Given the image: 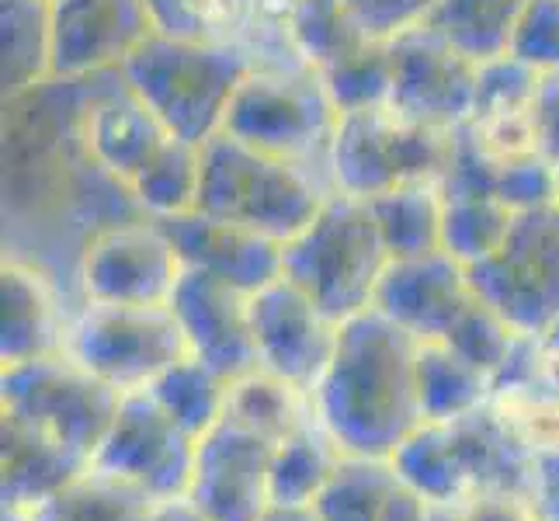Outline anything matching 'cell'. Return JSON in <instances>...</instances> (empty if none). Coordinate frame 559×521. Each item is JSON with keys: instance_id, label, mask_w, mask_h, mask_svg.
I'll list each match as a JSON object with an SVG mask.
<instances>
[{"instance_id": "1", "label": "cell", "mask_w": 559, "mask_h": 521, "mask_svg": "<svg viewBox=\"0 0 559 521\" xmlns=\"http://www.w3.org/2000/svg\"><path fill=\"white\" fill-rule=\"evenodd\" d=\"M417 338L379 310L337 327L334 355L313 386V411L344 455L390 459L417 424Z\"/></svg>"}, {"instance_id": "2", "label": "cell", "mask_w": 559, "mask_h": 521, "mask_svg": "<svg viewBox=\"0 0 559 521\" xmlns=\"http://www.w3.org/2000/svg\"><path fill=\"white\" fill-rule=\"evenodd\" d=\"M331 196L334 188L320 170L254 150L226 132L202 146L199 212L258 229L278 244L299 237Z\"/></svg>"}, {"instance_id": "3", "label": "cell", "mask_w": 559, "mask_h": 521, "mask_svg": "<svg viewBox=\"0 0 559 521\" xmlns=\"http://www.w3.org/2000/svg\"><path fill=\"white\" fill-rule=\"evenodd\" d=\"M250 67L254 63L240 46L153 32L122 63V76L170 137L205 146L223 132L229 102Z\"/></svg>"}, {"instance_id": "4", "label": "cell", "mask_w": 559, "mask_h": 521, "mask_svg": "<svg viewBox=\"0 0 559 521\" xmlns=\"http://www.w3.org/2000/svg\"><path fill=\"white\" fill-rule=\"evenodd\" d=\"M385 264L390 250L379 237L369 202L337 191L282 250V275L310 293L337 323L369 310Z\"/></svg>"}, {"instance_id": "5", "label": "cell", "mask_w": 559, "mask_h": 521, "mask_svg": "<svg viewBox=\"0 0 559 521\" xmlns=\"http://www.w3.org/2000/svg\"><path fill=\"white\" fill-rule=\"evenodd\" d=\"M337 108L310 67H250L229 102L223 132L254 150L299 161L326 178Z\"/></svg>"}, {"instance_id": "6", "label": "cell", "mask_w": 559, "mask_h": 521, "mask_svg": "<svg viewBox=\"0 0 559 521\" xmlns=\"http://www.w3.org/2000/svg\"><path fill=\"white\" fill-rule=\"evenodd\" d=\"M452 137L400 119L393 108L341 115L326 146V181L337 196L369 202L403 181H441Z\"/></svg>"}, {"instance_id": "7", "label": "cell", "mask_w": 559, "mask_h": 521, "mask_svg": "<svg viewBox=\"0 0 559 521\" xmlns=\"http://www.w3.org/2000/svg\"><path fill=\"white\" fill-rule=\"evenodd\" d=\"M63 355L119 393H132L188 358L191 347L170 306L81 303L70 317Z\"/></svg>"}, {"instance_id": "8", "label": "cell", "mask_w": 559, "mask_h": 521, "mask_svg": "<svg viewBox=\"0 0 559 521\" xmlns=\"http://www.w3.org/2000/svg\"><path fill=\"white\" fill-rule=\"evenodd\" d=\"M122 393L70 355H43L0 369V407L22 414L91 462L119 414Z\"/></svg>"}, {"instance_id": "9", "label": "cell", "mask_w": 559, "mask_h": 521, "mask_svg": "<svg viewBox=\"0 0 559 521\" xmlns=\"http://www.w3.org/2000/svg\"><path fill=\"white\" fill-rule=\"evenodd\" d=\"M185 261L157 220H129L91 234L76 250V296L105 306H170Z\"/></svg>"}, {"instance_id": "10", "label": "cell", "mask_w": 559, "mask_h": 521, "mask_svg": "<svg viewBox=\"0 0 559 521\" xmlns=\"http://www.w3.org/2000/svg\"><path fill=\"white\" fill-rule=\"evenodd\" d=\"M469 282L522 334H543L559 317V205L518 212L504 247L469 268Z\"/></svg>"}, {"instance_id": "11", "label": "cell", "mask_w": 559, "mask_h": 521, "mask_svg": "<svg viewBox=\"0 0 559 521\" xmlns=\"http://www.w3.org/2000/svg\"><path fill=\"white\" fill-rule=\"evenodd\" d=\"M94 473L136 487L153 505L157 500L188 497L191 470H195V438L181 431L146 390L122 393L108 435L94 449Z\"/></svg>"}, {"instance_id": "12", "label": "cell", "mask_w": 559, "mask_h": 521, "mask_svg": "<svg viewBox=\"0 0 559 521\" xmlns=\"http://www.w3.org/2000/svg\"><path fill=\"white\" fill-rule=\"evenodd\" d=\"M393 94L390 108L400 119L455 132L473 119L476 63L459 56L445 38L420 25L390 43Z\"/></svg>"}, {"instance_id": "13", "label": "cell", "mask_w": 559, "mask_h": 521, "mask_svg": "<svg viewBox=\"0 0 559 521\" xmlns=\"http://www.w3.org/2000/svg\"><path fill=\"white\" fill-rule=\"evenodd\" d=\"M337 320L296 282L278 275L258 293H250V331H254L261 369L288 379L313 393L337 344Z\"/></svg>"}, {"instance_id": "14", "label": "cell", "mask_w": 559, "mask_h": 521, "mask_svg": "<svg viewBox=\"0 0 559 521\" xmlns=\"http://www.w3.org/2000/svg\"><path fill=\"white\" fill-rule=\"evenodd\" d=\"M76 140L105 174L119 178L122 185H132L140 178V170L175 137L136 98L122 70H111L81 81Z\"/></svg>"}, {"instance_id": "15", "label": "cell", "mask_w": 559, "mask_h": 521, "mask_svg": "<svg viewBox=\"0 0 559 521\" xmlns=\"http://www.w3.org/2000/svg\"><path fill=\"white\" fill-rule=\"evenodd\" d=\"M272 441L223 417L195 441L188 500L209 521H261L272 508Z\"/></svg>"}, {"instance_id": "16", "label": "cell", "mask_w": 559, "mask_h": 521, "mask_svg": "<svg viewBox=\"0 0 559 521\" xmlns=\"http://www.w3.org/2000/svg\"><path fill=\"white\" fill-rule=\"evenodd\" d=\"M52 14V76H87L122 70V63L153 35L143 0H49Z\"/></svg>"}, {"instance_id": "17", "label": "cell", "mask_w": 559, "mask_h": 521, "mask_svg": "<svg viewBox=\"0 0 559 521\" xmlns=\"http://www.w3.org/2000/svg\"><path fill=\"white\" fill-rule=\"evenodd\" d=\"M170 310L181 323L191 355L226 382L261 369L254 331H250V293L243 288L199 268H185L170 296Z\"/></svg>"}, {"instance_id": "18", "label": "cell", "mask_w": 559, "mask_h": 521, "mask_svg": "<svg viewBox=\"0 0 559 521\" xmlns=\"http://www.w3.org/2000/svg\"><path fill=\"white\" fill-rule=\"evenodd\" d=\"M473 296L469 268H462L445 250H435L420 258H390L379 275L372 310L390 317L417 341H445Z\"/></svg>"}, {"instance_id": "19", "label": "cell", "mask_w": 559, "mask_h": 521, "mask_svg": "<svg viewBox=\"0 0 559 521\" xmlns=\"http://www.w3.org/2000/svg\"><path fill=\"white\" fill-rule=\"evenodd\" d=\"M160 226L181 254L185 268H199V272L216 275L243 293H258L282 275L285 244L258 234V229L216 220L199 209L175 220H160Z\"/></svg>"}, {"instance_id": "20", "label": "cell", "mask_w": 559, "mask_h": 521, "mask_svg": "<svg viewBox=\"0 0 559 521\" xmlns=\"http://www.w3.org/2000/svg\"><path fill=\"white\" fill-rule=\"evenodd\" d=\"M0 369L43 355H60L70 317L56 279L32 261H4L0 268Z\"/></svg>"}, {"instance_id": "21", "label": "cell", "mask_w": 559, "mask_h": 521, "mask_svg": "<svg viewBox=\"0 0 559 521\" xmlns=\"http://www.w3.org/2000/svg\"><path fill=\"white\" fill-rule=\"evenodd\" d=\"M91 462L35 428L22 414L0 407V497L11 511H32L73 484Z\"/></svg>"}, {"instance_id": "22", "label": "cell", "mask_w": 559, "mask_h": 521, "mask_svg": "<svg viewBox=\"0 0 559 521\" xmlns=\"http://www.w3.org/2000/svg\"><path fill=\"white\" fill-rule=\"evenodd\" d=\"M455 452L466 466L473 490L479 494H525L535 500V462L538 455L518 438L493 403L449 424Z\"/></svg>"}, {"instance_id": "23", "label": "cell", "mask_w": 559, "mask_h": 521, "mask_svg": "<svg viewBox=\"0 0 559 521\" xmlns=\"http://www.w3.org/2000/svg\"><path fill=\"white\" fill-rule=\"evenodd\" d=\"M414 382L420 424H452L493 400V379L449 341H417Z\"/></svg>"}, {"instance_id": "24", "label": "cell", "mask_w": 559, "mask_h": 521, "mask_svg": "<svg viewBox=\"0 0 559 521\" xmlns=\"http://www.w3.org/2000/svg\"><path fill=\"white\" fill-rule=\"evenodd\" d=\"M396 479L424 500L449 508H466L476 500L473 479L455 452L449 424H417L390 455Z\"/></svg>"}, {"instance_id": "25", "label": "cell", "mask_w": 559, "mask_h": 521, "mask_svg": "<svg viewBox=\"0 0 559 521\" xmlns=\"http://www.w3.org/2000/svg\"><path fill=\"white\" fill-rule=\"evenodd\" d=\"M226 417L240 424V428L261 435L264 441H272V446H282L285 438H293L306 424H313L317 411L313 396L306 390L267 369H254L229 382Z\"/></svg>"}, {"instance_id": "26", "label": "cell", "mask_w": 559, "mask_h": 521, "mask_svg": "<svg viewBox=\"0 0 559 521\" xmlns=\"http://www.w3.org/2000/svg\"><path fill=\"white\" fill-rule=\"evenodd\" d=\"M344 459V449L323 431V424L313 421L293 438H285L272 452V470H267V484H272V505L282 508H313L326 484L334 479Z\"/></svg>"}, {"instance_id": "27", "label": "cell", "mask_w": 559, "mask_h": 521, "mask_svg": "<svg viewBox=\"0 0 559 521\" xmlns=\"http://www.w3.org/2000/svg\"><path fill=\"white\" fill-rule=\"evenodd\" d=\"M441 185L403 181L369 199L379 237L390 258H420L441 250Z\"/></svg>"}, {"instance_id": "28", "label": "cell", "mask_w": 559, "mask_h": 521, "mask_svg": "<svg viewBox=\"0 0 559 521\" xmlns=\"http://www.w3.org/2000/svg\"><path fill=\"white\" fill-rule=\"evenodd\" d=\"M525 4L528 0H438L428 28L469 63H487L511 49Z\"/></svg>"}, {"instance_id": "29", "label": "cell", "mask_w": 559, "mask_h": 521, "mask_svg": "<svg viewBox=\"0 0 559 521\" xmlns=\"http://www.w3.org/2000/svg\"><path fill=\"white\" fill-rule=\"evenodd\" d=\"M4 102L52 81V14L49 0H4Z\"/></svg>"}, {"instance_id": "30", "label": "cell", "mask_w": 559, "mask_h": 521, "mask_svg": "<svg viewBox=\"0 0 559 521\" xmlns=\"http://www.w3.org/2000/svg\"><path fill=\"white\" fill-rule=\"evenodd\" d=\"M285 25L299 60L317 73L331 70L344 56L372 43L358 25L355 11L334 0H285Z\"/></svg>"}, {"instance_id": "31", "label": "cell", "mask_w": 559, "mask_h": 521, "mask_svg": "<svg viewBox=\"0 0 559 521\" xmlns=\"http://www.w3.org/2000/svg\"><path fill=\"white\" fill-rule=\"evenodd\" d=\"M146 393L157 400L170 417H175V424L181 431H188L199 441L205 431H212L226 417L229 382L212 372L209 365L199 362L195 355H188L153 379L146 386Z\"/></svg>"}, {"instance_id": "32", "label": "cell", "mask_w": 559, "mask_h": 521, "mask_svg": "<svg viewBox=\"0 0 559 521\" xmlns=\"http://www.w3.org/2000/svg\"><path fill=\"white\" fill-rule=\"evenodd\" d=\"M441 250L462 268L490 261L504 247L514 216L497 196H445L441 191Z\"/></svg>"}, {"instance_id": "33", "label": "cell", "mask_w": 559, "mask_h": 521, "mask_svg": "<svg viewBox=\"0 0 559 521\" xmlns=\"http://www.w3.org/2000/svg\"><path fill=\"white\" fill-rule=\"evenodd\" d=\"M199 185H202V146H191L185 140H167V146L129 185V191L143 216L160 223L199 209Z\"/></svg>"}, {"instance_id": "34", "label": "cell", "mask_w": 559, "mask_h": 521, "mask_svg": "<svg viewBox=\"0 0 559 521\" xmlns=\"http://www.w3.org/2000/svg\"><path fill=\"white\" fill-rule=\"evenodd\" d=\"M150 511L153 500L136 487L84 470L60 494L32 508L28 521H146Z\"/></svg>"}, {"instance_id": "35", "label": "cell", "mask_w": 559, "mask_h": 521, "mask_svg": "<svg viewBox=\"0 0 559 521\" xmlns=\"http://www.w3.org/2000/svg\"><path fill=\"white\" fill-rule=\"evenodd\" d=\"M400 479L390 459L344 455L334 479L317 500L320 521H382Z\"/></svg>"}, {"instance_id": "36", "label": "cell", "mask_w": 559, "mask_h": 521, "mask_svg": "<svg viewBox=\"0 0 559 521\" xmlns=\"http://www.w3.org/2000/svg\"><path fill=\"white\" fill-rule=\"evenodd\" d=\"M323 87L331 94L337 115L390 108L393 94V52L390 43H365L341 63L323 70Z\"/></svg>"}, {"instance_id": "37", "label": "cell", "mask_w": 559, "mask_h": 521, "mask_svg": "<svg viewBox=\"0 0 559 521\" xmlns=\"http://www.w3.org/2000/svg\"><path fill=\"white\" fill-rule=\"evenodd\" d=\"M518 338H522V331L479 296L469 299V306L459 313L452 331L445 334V341L455 347V352L466 362H473L476 369H484L490 379L504 369V362L511 358Z\"/></svg>"}, {"instance_id": "38", "label": "cell", "mask_w": 559, "mask_h": 521, "mask_svg": "<svg viewBox=\"0 0 559 521\" xmlns=\"http://www.w3.org/2000/svg\"><path fill=\"white\" fill-rule=\"evenodd\" d=\"M493 411L508 421V428L525 441L535 455H559V396L518 386V390H497Z\"/></svg>"}, {"instance_id": "39", "label": "cell", "mask_w": 559, "mask_h": 521, "mask_svg": "<svg viewBox=\"0 0 559 521\" xmlns=\"http://www.w3.org/2000/svg\"><path fill=\"white\" fill-rule=\"evenodd\" d=\"M538 76L532 67L514 60L511 52L497 56V60L476 63V102H473V119H490V115H514V111H532Z\"/></svg>"}, {"instance_id": "40", "label": "cell", "mask_w": 559, "mask_h": 521, "mask_svg": "<svg viewBox=\"0 0 559 521\" xmlns=\"http://www.w3.org/2000/svg\"><path fill=\"white\" fill-rule=\"evenodd\" d=\"M493 196L511 212H535L556 205V161L546 153H528L497 164Z\"/></svg>"}, {"instance_id": "41", "label": "cell", "mask_w": 559, "mask_h": 521, "mask_svg": "<svg viewBox=\"0 0 559 521\" xmlns=\"http://www.w3.org/2000/svg\"><path fill=\"white\" fill-rule=\"evenodd\" d=\"M508 52L535 73L559 70V0H528Z\"/></svg>"}, {"instance_id": "42", "label": "cell", "mask_w": 559, "mask_h": 521, "mask_svg": "<svg viewBox=\"0 0 559 521\" xmlns=\"http://www.w3.org/2000/svg\"><path fill=\"white\" fill-rule=\"evenodd\" d=\"M435 4L438 0H361L355 17L376 43H393V38L428 25Z\"/></svg>"}, {"instance_id": "43", "label": "cell", "mask_w": 559, "mask_h": 521, "mask_svg": "<svg viewBox=\"0 0 559 521\" xmlns=\"http://www.w3.org/2000/svg\"><path fill=\"white\" fill-rule=\"evenodd\" d=\"M532 122H535L538 150H543L549 161H559V70L538 76Z\"/></svg>"}, {"instance_id": "44", "label": "cell", "mask_w": 559, "mask_h": 521, "mask_svg": "<svg viewBox=\"0 0 559 521\" xmlns=\"http://www.w3.org/2000/svg\"><path fill=\"white\" fill-rule=\"evenodd\" d=\"M462 521H543V514L525 494H479L462 508Z\"/></svg>"}, {"instance_id": "45", "label": "cell", "mask_w": 559, "mask_h": 521, "mask_svg": "<svg viewBox=\"0 0 559 521\" xmlns=\"http://www.w3.org/2000/svg\"><path fill=\"white\" fill-rule=\"evenodd\" d=\"M382 521H462V508L435 505V500H424L400 484L396 494L390 497V505H385Z\"/></svg>"}, {"instance_id": "46", "label": "cell", "mask_w": 559, "mask_h": 521, "mask_svg": "<svg viewBox=\"0 0 559 521\" xmlns=\"http://www.w3.org/2000/svg\"><path fill=\"white\" fill-rule=\"evenodd\" d=\"M146 521H209L188 497H175V500H157Z\"/></svg>"}, {"instance_id": "47", "label": "cell", "mask_w": 559, "mask_h": 521, "mask_svg": "<svg viewBox=\"0 0 559 521\" xmlns=\"http://www.w3.org/2000/svg\"><path fill=\"white\" fill-rule=\"evenodd\" d=\"M261 521H320V514H317V508H282V505H272L261 514Z\"/></svg>"}, {"instance_id": "48", "label": "cell", "mask_w": 559, "mask_h": 521, "mask_svg": "<svg viewBox=\"0 0 559 521\" xmlns=\"http://www.w3.org/2000/svg\"><path fill=\"white\" fill-rule=\"evenodd\" d=\"M538 505V514H543V521H559V487L546 497H538L535 500Z\"/></svg>"}, {"instance_id": "49", "label": "cell", "mask_w": 559, "mask_h": 521, "mask_svg": "<svg viewBox=\"0 0 559 521\" xmlns=\"http://www.w3.org/2000/svg\"><path fill=\"white\" fill-rule=\"evenodd\" d=\"M538 338H543V341H549V344H556L559 347V317L546 327V331L543 334H538Z\"/></svg>"}, {"instance_id": "50", "label": "cell", "mask_w": 559, "mask_h": 521, "mask_svg": "<svg viewBox=\"0 0 559 521\" xmlns=\"http://www.w3.org/2000/svg\"><path fill=\"white\" fill-rule=\"evenodd\" d=\"M334 4H344V8H348V11H355V8L361 4V0H334Z\"/></svg>"}, {"instance_id": "51", "label": "cell", "mask_w": 559, "mask_h": 521, "mask_svg": "<svg viewBox=\"0 0 559 521\" xmlns=\"http://www.w3.org/2000/svg\"><path fill=\"white\" fill-rule=\"evenodd\" d=\"M282 4H285V0H282Z\"/></svg>"}]
</instances>
